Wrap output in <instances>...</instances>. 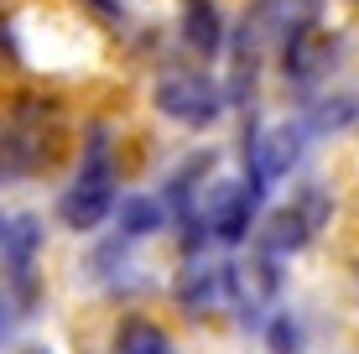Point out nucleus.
<instances>
[{
  "label": "nucleus",
  "instance_id": "10",
  "mask_svg": "<svg viewBox=\"0 0 359 354\" xmlns=\"http://www.w3.org/2000/svg\"><path fill=\"white\" fill-rule=\"evenodd\" d=\"M266 344H271V354H302V323L297 318H271L266 323Z\"/></svg>",
  "mask_w": 359,
  "mask_h": 354
},
{
  "label": "nucleus",
  "instance_id": "6",
  "mask_svg": "<svg viewBox=\"0 0 359 354\" xmlns=\"http://www.w3.org/2000/svg\"><path fill=\"white\" fill-rule=\"evenodd\" d=\"M224 292H229V271H219V266H208V261H193L188 271H182V282H177V297H182L188 313L214 308Z\"/></svg>",
  "mask_w": 359,
  "mask_h": 354
},
{
  "label": "nucleus",
  "instance_id": "1",
  "mask_svg": "<svg viewBox=\"0 0 359 354\" xmlns=\"http://www.w3.org/2000/svg\"><path fill=\"white\" fill-rule=\"evenodd\" d=\"M109 209H115V162H109V141L94 136L89 156H83V172L73 177V188L63 193L57 214H63L68 229H94Z\"/></svg>",
  "mask_w": 359,
  "mask_h": 354
},
{
  "label": "nucleus",
  "instance_id": "11",
  "mask_svg": "<svg viewBox=\"0 0 359 354\" xmlns=\"http://www.w3.org/2000/svg\"><path fill=\"white\" fill-rule=\"evenodd\" d=\"M6 328H11V313H6V302H0V339H6Z\"/></svg>",
  "mask_w": 359,
  "mask_h": 354
},
{
  "label": "nucleus",
  "instance_id": "4",
  "mask_svg": "<svg viewBox=\"0 0 359 354\" xmlns=\"http://www.w3.org/2000/svg\"><path fill=\"white\" fill-rule=\"evenodd\" d=\"M255 203H261V188H250V182H224V188H214V198L203 203V224L214 229L219 240H245V229H250L255 219Z\"/></svg>",
  "mask_w": 359,
  "mask_h": 354
},
{
  "label": "nucleus",
  "instance_id": "12",
  "mask_svg": "<svg viewBox=\"0 0 359 354\" xmlns=\"http://www.w3.org/2000/svg\"><path fill=\"white\" fill-rule=\"evenodd\" d=\"M27 354H47V349H27Z\"/></svg>",
  "mask_w": 359,
  "mask_h": 354
},
{
  "label": "nucleus",
  "instance_id": "2",
  "mask_svg": "<svg viewBox=\"0 0 359 354\" xmlns=\"http://www.w3.org/2000/svg\"><path fill=\"white\" fill-rule=\"evenodd\" d=\"M156 109L167 120H182V125H214L219 109H224V89L208 73L172 68V73L156 79Z\"/></svg>",
  "mask_w": 359,
  "mask_h": 354
},
{
  "label": "nucleus",
  "instance_id": "9",
  "mask_svg": "<svg viewBox=\"0 0 359 354\" xmlns=\"http://www.w3.org/2000/svg\"><path fill=\"white\" fill-rule=\"evenodd\" d=\"M162 224H167V209L156 198H126V209H120V240L156 235Z\"/></svg>",
  "mask_w": 359,
  "mask_h": 354
},
{
  "label": "nucleus",
  "instance_id": "7",
  "mask_svg": "<svg viewBox=\"0 0 359 354\" xmlns=\"http://www.w3.org/2000/svg\"><path fill=\"white\" fill-rule=\"evenodd\" d=\"M115 354H177V349H172V339L156 323L130 318V323H120V334H115Z\"/></svg>",
  "mask_w": 359,
  "mask_h": 354
},
{
  "label": "nucleus",
  "instance_id": "3",
  "mask_svg": "<svg viewBox=\"0 0 359 354\" xmlns=\"http://www.w3.org/2000/svg\"><path fill=\"white\" fill-rule=\"evenodd\" d=\"M328 209H333L328 193H323V188H307L302 198H292L281 214H271V224H266V235H261L266 255H292V250H302L307 240L328 224Z\"/></svg>",
  "mask_w": 359,
  "mask_h": 354
},
{
  "label": "nucleus",
  "instance_id": "8",
  "mask_svg": "<svg viewBox=\"0 0 359 354\" xmlns=\"http://www.w3.org/2000/svg\"><path fill=\"white\" fill-rule=\"evenodd\" d=\"M182 32H188V42L198 47V53H219V42H224V21H219L214 0H193Z\"/></svg>",
  "mask_w": 359,
  "mask_h": 354
},
{
  "label": "nucleus",
  "instance_id": "5",
  "mask_svg": "<svg viewBox=\"0 0 359 354\" xmlns=\"http://www.w3.org/2000/svg\"><path fill=\"white\" fill-rule=\"evenodd\" d=\"M42 255V224L32 214H16V219H0V261L6 271L16 276L21 287H32V261Z\"/></svg>",
  "mask_w": 359,
  "mask_h": 354
}]
</instances>
